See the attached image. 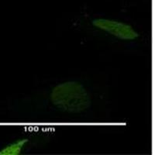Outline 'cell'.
Instances as JSON below:
<instances>
[{
	"label": "cell",
	"mask_w": 155,
	"mask_h": 155,
	"mask_svg": "<svg viewBox=\"0 0 155 155\" xmlns=\"http://www.w3.org/2000/svg\"><path fill=\"white\" fill-rule=\"evenodd\" d=\"M92 25L123 41H134L139 37V34L130 25L123 22L108 19H95L92 20Z\"/></svg>",
	"instance_id": "obj_2"
},
{
	"label": "cell",
	"mask_w": 155,
	"mask_h": 155,
	"mask_svg": "<svg viewBox=\"0 0 155 155\" xmlns=\"http://www.w3.org/2000/svg\"><path fill=\"white\" fill-rule=\"evenodd\" d=\"M51 100L58 109L69 113L84 112L91 105L85 87L76 81H66L55 86L51 93Z\"/></svg>",
	"instance_id": "obj_1"
},
{
	"label": "cell",
	"mask_w": 155,
	"mask_h": 155,
	"mask_svg": "<svg viewBox=\"0 0 155 155\" xmlns=\"http://www.w3.org/2000/svg\"><path fill=\"white\" fill-rule=\"evenodd\" d=\"M28 142V139L17 140L0 150V155H19Z\"/></svg>",
	"instance_id": "obj_3"
}]
</instances>
